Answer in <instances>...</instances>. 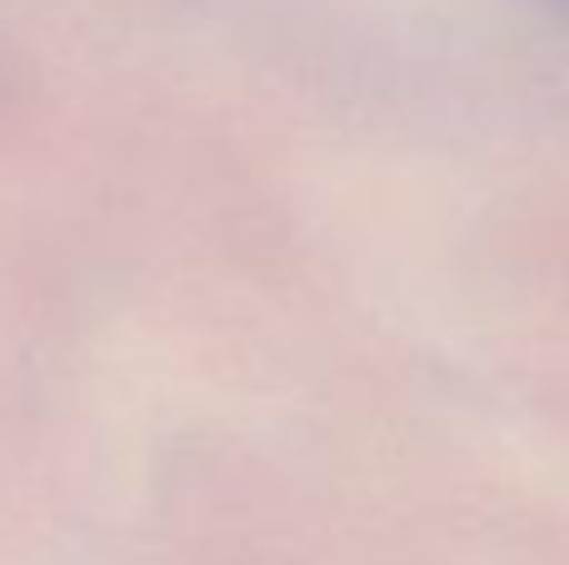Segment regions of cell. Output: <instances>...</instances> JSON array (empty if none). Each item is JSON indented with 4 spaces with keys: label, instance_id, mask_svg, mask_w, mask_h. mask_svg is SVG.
I'll list each match as a JSON object with an SVG mask.
<instances>
[{
    "label": "cell",
    "instance_id": "obj_1",
    "mask_svg": "<svg viewBox=\"0 0 569 565\" xmlns=\"http://www.w3.org/2000/svg\"><path fill=\"white\" fill-rule=\"evenodd\" d=\"M540 6H550V10H565V16H569V0H540Z\"/></svg>",
    "mask_w": 569,
    "mask_h": 565
}]
</instances>
